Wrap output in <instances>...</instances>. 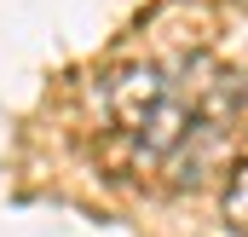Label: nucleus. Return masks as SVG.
Returning <instances> with one entry per match:
<instances>
[{
    "instance_id": "nucleus-1",
    "label": "nucleus",
    "mask_w": 248,
    "mask_h": 237,
    "mask_svg": "<svg viewBox=\"0 0 248 237\" xmlns=\"http://www.w3.org/2000/svg\"><path fill=\"white\" fill-rule=\"evenodd\" d=\"M168 99H173V81H168L162 64H127V69H116V75L104 81V110H110V121L127 127V133L150 116L156 104H168Z\"/></svg>"
},
{
    "instance_id": "nucleus-2",
    "label": "nucleus",
    "mask_w": 248,
    "mask_h": 237,
    "mask_svg": "<svg viewBox=\"0 0 248 237\" xmlns=\"http://www.w3.org/2000/svg\"><path fill=\"white\" fill-rule=\"evenodd\" d=\"M219 214H225V226L237 237H248V156L231 168V179H225V197H219Z\"/></svg>"
},
{
    "instance_id": "nucleus-3",
    "label": "nucleus",
    "mask_w": 248,
    "mask_h": 237,
    "mask_svg": "<svg viewBox=\"0 0 248 237\" xmlns=\"http://www.w3.org/2000/svg\"><path fill=\"white\" fill-rule=\"evenodd\" d=\"M243 6H248V0H243Z\"/></svg>"
}]
</instances>
